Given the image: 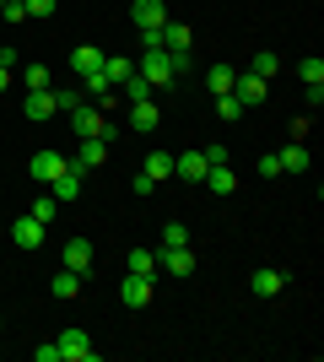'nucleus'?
<instances>
[{
	"instance_id": "nucleus-1",
	"label": "nucleus",
	"mask_w": 324,
	"mask_h": 362,
	"mask_svg": "<svg viewBox=\"0 0 324 362\" xmlns=\"http://www.w3.org/2000/svg\"><path fill=\"white\" fill-rule=\"evenodd\" d=\"M136 76L146 81V87H173L179 76H173V60H168V49H140V65H136Z\"/></svg>"
},
{
	"instance_id": "nucleus-2",
	"label": "nucleus",
	"mask_w": 324,
	"mask_h": 362,
	"mask_svg": "<svg viewBox=\"0 0 324 362\" xmlns=\"http://www.w3.org/2000/svg\"><path fill=\"white\" fill-rule=\"evenodd\" d=\"M71 124H76V136H97V141H114L119 130L103 119V103H81V108H71Z\"/></svg>"
},
{
	"instance_id": "nucleus-3",
	"label": "nucleus",
	"mask_w": 324,
	"mask_h": 362,
	"mask_svg": "<svg viewBox=\"0 0 324 362\" xmlns=\"http://www.w3.org/2000/svg\"><path fill=\"white\" fill-rule=\"evenodd\" d=\"M157 271H168L173 281H184V276L195 271V255H189V243H162V249H157Z\"/></svg>"
},
{
	"instance_id": "nucleus-4",
	"label": "nucleus",
	"mask_w": 324,
	"mask_h": 362,
	"mask_svg": "<svg viewBox=\"0 0 324 362\" xmlns=\"http://www.w3.org/2000/svg\"><path fill=\"white\" fill-rule=\"evenodd\" d=\"M54 351H60V362H92L97 346L87 341V330H60L54 335Z\"/></svg>"
},
{
	"instance_id": "nucleus-5",
	"label": "nucleus",
	"mask_w": 324,
	"mask_h": 362,
	"mask_svg": "<svg viewBox=\"0 0 324 362\" xmlns=\"http://www.w3.org/2000/svg\"><path fill=\"white\" fill-rule=\"evenodd\" d=\"M265 92H270V81H265V76H254V71H238V81H232V98H238L244 108L265 103Z\"/></svg>"
},
{
	"instance_id": "nucleus-6",
	"label": "nucleus",
	"mask_w": 324,
	"mask_h": 362,
	"mask_svg": "<svg viewBox=\"0 0 324 362\" xmlns=\"http://www.w3.org/2000/svg\"><path fill=\"white\" fill-rule=\"evenodd\" d=\"M130 16H136V28H140V33L168 28V6H162V0H136V6H130Z\"/></svg>"
},
{
	"instance_id": "nucleus-7",
	"label": "nucleus",
	"mask_w": 324,
	"mask_h": 362,
	"mask_svg": "<svg viewBox=\"0 0 324 362\" xmlns=\"http://www.w3.org/2000/svg\"><path fill=\"white\" fill-rule=\"evenodd\" d=\"M60 259H65V271H76V276H87V271H92V243H87V238H71V243H65V249H60Z\"/></svg>"
},
{
	"instance_id": "nucleus-8",
	"label": "nucleus",
	"mask_w": 324,
	"mask_h": 362,
	"mask_svg": "<svg viewBox=\"0 0 324 362\" xmlns=\"http://www.w3.org/2000/svg\"><path fill=\"white\" fill-rule=\"evenodd\" d=\"M119 303H130V308H146V303H152V276H130V271H124Z\"/></svg>"
},
{
	"instance_id": "nucleus-9",
	"label": "nucleus",
	"mask_w": 324,
	"mask_h": 362,
	"mask_svg": "<svg viewBox=\"0 0 324 362\" xmlns=\"http://www.w3.org/2000/svg\"><path fill=\"white\" fill-rule=\"evenodd\" d=\"M103 60H108V54H103V49H92V44H76V49H71V71H76L81 81L103 71Z\"/></svg>"
},
{
	"instance_id": "nucleus-10",
	"label": "nucleus",
	"mask_w": 324,
	"mask_h": 362,
	"mask_svg": "<svg viewBox=\"0 0 324 362\" xmlns=\"http://www.w3.org/2000/svg\"><path fill=\"white\" fill-rule=\"evenodd\" d=\"M71 163H76L81 173H92V168H103V163H108V141H97V136H81V151L71 157Z\"/></svg>"
},
{
	"instance_id": "nucleus-11",
	"label": "nucleus",
	"mask_w": 324,
	"mask_h": 362,
	"mask_svg": "<svg viewBox=\"0 0 324 362\" xmlns=\"http://www.w3.org/2000/svg\"><path fill=\"white\" fill-rule=\"evenodd\" d=\"M297 76H303V92H308V103H319V98H324V60H319V54H308V60L297 65Z\"/></svg>"
},
{
	"instance_id": "nucleus-12",
	"label": "nucleus",
	"mask_w": 324,
	"mask_h": 362,
	"mask_svg": "<svg viewBox=\"0 0 324 362\" xmlns=\"http://www.w3.org/2000/svg\"><path fill=\"white\" fill-rule=\"evenodd\" d=\"M28 173H32L38 184H54V173H65V157H60V151H32Z\"/></svg>"
},
{
	"instance_id": "nucleus-13",
	"label": "nucleus",
	"mask_w": 324,
	"mask_h": 362,
	"mask_svg": "<svg viewBox=\"0 0 324 362\" xmlns=\"http://www.w3.org/2000/svg\"><path fill=\"white\" fill-rule=\"evenodd\" d=\"M205 168H211V163H205V151H179V157H173V173H179L184 184H200Z\"/></svg>"
},
{
	"instance_id": "nucleus-14",
	"label": "nucleus",
	"mask_w": 324,
	"mask_h": 362,
	"mask_svg": "<svg viewBox=\"0 0 324 362\" xmlns=\"http://www.w3.org/2000/svg\"><path fill=\"white\" fill-rule=\"evenodd\" d=\"M205 189H211V195H232V189H238V173H232V163H216V168H205Z\"/></svg>"
},
{
	"instance_id": "nucleus-15",
	"label": "nucleus",
	"mask_w": 324,
	"mask_h": 362,
	"mask_svg": "<svg viewBox=\"0 0 324 362\" xmlns=\"http://www.w3.org/2000/svg\"><path fill=\"white\" fill-rule=\"evenodd\" d=\"M11 243H16V249H38V243H44V222L16 216V222H11Z\"/></svg>"
},
{
	"instance_id": "nucleus-16",
	"label": "nucleus",
	"mask_w": 324,
	"mask_h": 362,
	"mask_svg": "<svg viewBox=\"0 0 324 362\" xmlns=\"http://www.w3.org/2000/svg\"><path fill=\"white\" fill-rule=\"evenodd\" d=\"M22 114H28V119H54V92L49 87L28 92V98H22Z\"/></svg>"
},
{
	"instance_id": "nucleus-17",
	"label": "nucleus",
	"mask_w": 324,
	"mask_h": 362,
	"mask_svg": "<svg viewBox=\"0 0 324 362\" xmlns=\"http://www.w3.org/2000/svg\"><path fill=\"white\" fill-rule=\"evenodd\" d=\"M248 287H254V298H281V292H287V276L265 265V271H254V281H248Z\"/></svg>"
},
{
	"instance_id": "nucleus-18",
	"label": "nucleus",
	"mask_w": 324,
	"mask_h": 362,
	"mask_svg": "<svg viewBox=\"0 0 324 362\" xmlns=\"http://www.w3.org/2000/svg\"><path fill=\"white\" fill-rule=\"evenodd\" d=\"M49 189H54V200H76V195H81V168L65 163V173H54V184H49Z\"/></svg>"
},
{
	"instance_id": "nucleus-19",
	"label": "nucleus",
	"mask_w": 324,
	"mask_h": 362,
	"mask_svg": "<svg viewBox=\"0 0 324 362\" xmlns=\"http://www.w3.org/2000/svg\"><path fill=\"white\" fill-rule=\"evenodd\" d=\"M130 124H136V130H157V124H162V108H157L152 98H140V103H130Z\"/></svg>"
},
{
	"instance_id": "nucleus-20",
	"label": "nucleus",
	"mask_w": 324,
	"mask_h": 362,
	"mask_svg": "<svg viewBox=\"0 0 324 362\" xmlns=\"http://www.w3.org/2000/svg\"><path fill=\"white\" fill-rule=\"evenodd\" d=\"M281 173H308V146L303 141H292V146H281Z\"/></svg>"
},
{
	"instance_id": "nucleus-21",
	"label": "nucleus",
	"mask_w": 324,
	"mask_h": 362,
	"mask_svg": "<svg viewBox=\"0 0 324 362\" xmlns=\"http://www.w3.org/2000/svg\"><path fill=\"white\" fill-rule=\"evenodd\" d=\"M232 81H238V71H232V65H211V71H205V92H211V98L232 92Z\"/></svg>"
},
{
	"instance_id": "nucleus-22",
	"label": "nucleus",
	"mask_w": 324,
	"mask_h": 362,
	"mask_svg": "<svg viewBox=\"0 0 324 362\" xmlns=\"http://www.w3.org/2000/svg\"><path fill=\"white\" fill-rule=\"evenodd\" d=\"M130 71H136V60H124V54H108V60H103V81H108V87L130 81Z\"/></svg>"
},
{
	"instance_id": "nucleus-23",
	"label": "nucleus",
	"mask_w": 324,
	"mask_h": 362,
	"mask_svg": "<svg viewBox=\"0 0 324 362\" xmlns=\"http://www.w3.org/2000/svg\"><path fill=\"white\" fill-rule=\"evenodd\" d=\"M124 271H130V276H157V249H130Z\"/></svg>"
},
{
	"instance_id": "nucleus-24",
	"label": "nucleus",
	"mask_w": 324,
	"mask_h": 362,
	"mask_svg": "<svg viewBox=\"0 0 324 362\" xmlns=\"http://www.w3.org/2000/svg\"><path fill=\"white\" fill-rule=\"evenodd\" d=\"M162 49H195V33H189L184 22H168V28H162Z\"/></svg>"
},
{
	"instance_id": "nucleus-25",
	"label": "nucleus",
	"mask_w": 324,
	"mask_h": 362,
	"mask_svg": "<svg viewBox=\"0 0 324 362\" xmlns=\"http://www.w3.org/2000/svg\"><path fill=\"white\" fill-rule=\"evenodd\" d=\"M49 92H54V114H71V108L87 103V92H81V87H49Z\"/></svg>"
},
{
	"instance_id": "nucleus-26",
	"label": "nucleus",
	"mask_w": 324,
	"mask_h": 362,
	"mask_svg": "<svg viewBox=\"0 0 324 362\" xmlns=\"http://www.w3.org/2000/svg\"><path fill=\"white\" fill-rule=\"evenodd\" d=\"M76 292H81V276H76V271H65V265H60V271H54V298H60V303H71Z\"/></svg>"
},
{
	"instance_id": "nucleus-27",
	"label": "nucleus",
	"mask_w": 324,
	"mask_h": 362,
	"mask_svg": "<svg viewBox=\"0 0 324 362\" xmlns=\"http://www.w3.org/2000/svg\"><path fill=\"white\" fill-rule=\"evenodd\" d=\"M140 173H146V179H152V184H157V179H168V173H173V151H152Z\"/></svg>"
},
{
	"instance_id": "nucleus-28",
	"label": "nucleus",
	"mask_w": 324,
	"mask_h": 362,
	"mask_svg": "<svg viewBox=\"0 0 324 362\" xmlns=\"http://www.w3.org/2000/svg\"><path fill=\"white\" fill-rule=\"evenodd\" d=\"M244 114H248V108L238 103V98H232V92H222V98H216V119H222V124H232V119H244Z\"/></svg>"
},
{
	"instance_id": "nucleus-29",
	"label": "nucleus",
	"mask_w": 324,
	"mask_h": 362,
	"mask_svg": "<svg viewBox=\"0 0 324 362\" xmlns=\"http://www.w3.org/2000/svg\"><path fill=\"white\" fill-rule=\"evenodd\" d=\"M54 76H49V65H22V87L28 92H38V87H49Z\"/></svg>"
},
{
	"instance_id": "nucleus-30",
	"label": "nucleus",
	"mask_w": 324,
	"mask_h": 362,
	"mask_svg": "<svg viewBox=\"0 0 324 362\" xmlns=\"http://www.w3.org/2000/svg\"><path fill=\"white\" fill-rule=\"evenodd\" d=\"M248 71H254V76H265V81H270V76H276V54H270V49H260V54H254V65H248Z\"/></svg>"
},
{
	"instance_id": "nucleus-31",
	"label": "nucleus",
	"mask_w": 324,
	"mask_h": 362,
	"mask_svg": "<svg viewBox=\"0 0 324 362\" xmlns=\"http://www.w3.org/2000/svg\"><path fill=\"white\" fill-rule=\"evenodd\" d=\"M124 92H130V103H140V98H152V87H146V81H140L136 71H130V81H119Z\"/></svg>"
},
{
	"instance_id": "nucleus-32",
	"label": "nucleus",
	"mask_w": 324,
	"mask_h": 362,
	"mask_svg": "<svg viewBox=\"0 0 324 362\" xmlns=\"http://www.w3.org/2000/svg\"><path fill=\"white\" fill-rule=\"evenodd\" d=\"M0 16L16 28V22H28V6H22V0H6V6H0Z\"/></svg>"
},
{
	"instance_id": "nucleus-33",
	"label": "nucleus",
	"mask_w": 324,
	"mask_h": 362,
	"mask_svg": "<svg viewBox=\"0 0 324 362\" xmlns=\"http://www.w3.org/2000/svg\"><path fill=\"white\" fill-rule=\"evenodd\" d=\"M28 216H32V222H44V227H49V222H54V200H49V195H44V200H38V206H32V211H28Z\"/></svg>"
},
{
	"instance_id": "nucleus-34",
	"label": "nucleus",
	"mask_w": 324,
	"mask_h": 362,
	"mask_svg": "<svg viewBox=\"0 0 324 362\" xmlns=\"http://www.w3.org/2000/svg\"><path fill=\"white\" fill-rule=\"evenodd\" d=\"M162 243H189V227L184 222H168V227H162Z\"/></svg>"
},
{
	"instance_id": "nucleus-35",
	"label": "nucleus",
	"mask_w": 324,
	"mask_h": 362,
	"mask_svg": "<svg viewBox=\"0 0 324 362\" xmlns=\"http://www.w3.org/2000/svg\"><path fill=\"white\" fill-rule=\"evenodd\" d=\"M22 6H28V16H38V22L54 16V0H22Z\"/></svg>"
},
{
	"instance_id": "nucleus-36",
	"label": "nucleus",
	"mask_w": 324,
	"mask_h": 362,
	"mask_svg": "<svg viewBox=\"0 0 324 362\" xmlns=\"http://www.w3.org/2000/svg\"><path fill=\"white\" fill-rule=\"evenodd\" d=\"M260 173H265V179H276V173H281V157H276V151H265V157H260Z\"/></svg>"
},
{
	"instance_id": "nucleus-37",
	"label": "nucleus",
	"mask_w": 324,
	"mask_h": 362,
	"mask_svg": "<svg viewBox=\"0 0 324 362\" xmlns=\"http://www.w3.org/2000/svg\"><path fill=\"white\" fill-rule=\"evenodd\" d=\"M0 65H6V71H16V44H0Z\"/></svg>"
},
{
	"instance_id": "nucleus-38",
	"label": "nucleus",
	"mask_w": 324,
	"mask_h": 362,
	"mask_svg": "<svg viewBox=\"0 0 324 362\" xmlns=\"http://www.w3.org/2000/svg\"><path fill=\"white\" fill-rule=\"evenodd\" d=\"M6 87H11V71H6V65H0V92H6Z\"/></svg>"
},
{
	"instance_id": "nucleus-39",
	"label": "nucleus",
	"mask_w": 324,
	"mask_h": 362,
	"mask_svg": "<svg viewBox=\"0 0 324 362\" xmlns=\"http://www.w3.org/2000/svg\"><path fill=\"white\" fill-rule=\"evenodd\" d=\"M0 6H6V0H0Z\"/></svg>"
}]
</instances>
